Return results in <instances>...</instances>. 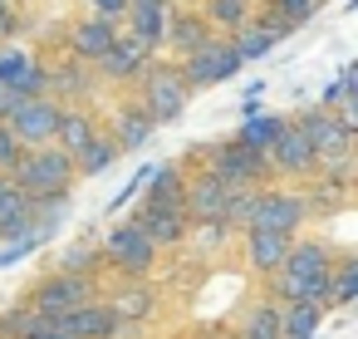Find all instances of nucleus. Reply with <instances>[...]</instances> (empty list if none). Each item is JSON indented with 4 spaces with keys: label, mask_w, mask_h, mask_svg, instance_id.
<instances>
[{
    "label": "nucleus",
    "mask_w": 358,
    "mask_h": 339,
    "mask_svg": "<svg viewBox=\"0 0 358 339\" xmlns=\"http://www.w3.org/2000/svg\"><path fill=\"white\" fill-rule=\"evenodd\" d=\"M6 177H10V187H15L20 197H30V202L69 197V187H74V158H64L55 143H50V148H25Z\"/></svg>",
    "instance_id": "1"
},
{
    "label": "nucleus",
    "mask_w": 358,
    "mask_h": 339,
    "mask_svg": "<svg viewBox=\"0 0 358 339\" xmlns=\"http://www.w3.org/2000/svg\"><path fill=\"white\" fill-rule=\"evenodd\" d=\"M187 99H192V89H187V79H182V69L172 64V60H152L143 74H138V109L162 128V123H177L182 118V109H187Z\"/></svg>",
    "instance_id": "2"
},
{
    "label": "nucleus",
    "mask_w": 358,
    "mask_h": 339,
    "mask_svg": "<svg viewBox=\"0 0 358 339\" xmlns=\"http://www.w3.org/2000/svg\"><path fill=\"white\" fill-rule=\"evenodd\" d=\"M99 280L94 275H69V270H55V275H45L35 290H30V310L35 314H45V319H59V314H69V310H79V305H89V300H99Z\"/></svg>",
    "instance_id": "3"
},
{
    "label": "nucleus",
    "mask_w": 358,
    "mask_h": 339,
    "mask_svg": "<svg viewBox=\"0 0 358 339\" xmlns=\"http://www.w3.org/2000/svg\"><path fill=\"white\" fill-rule=\"evenodd\" d=\"M289 128L314 148V158H319V167L324 162H348V153H353V133L334 118V113H324L319 104H309V109H299L294 118H289Z\"/></svg>",
    "instance_id": "4"
},
{
    "label": "nucleus",
    "mask_w": 358,
    "mask_h": 339,
    "mask_svg": "<svg viewBox=\"0 0 358 339\" xmlns=\"http://www.w3.org/2000/svg\"><path fill=\"white\" fill-rule=\"evenodd\" d=\"M206 172H211L226 192H231V187H265V182H270V158L245 153V148L231 138V143L206 148Z\"/></svg>",
    "instance_id": "5"
},
{
    "label": "nucleus",
    "mask_w": 358,
    "mask_h": 339,
    "mask_svg": "<svg viewBox=\"0 0 358 339\" xmlns=\"http://www.w3.org/2000/svg\"><path fill=\"white\" fill-rule=\"evenodd\" d=\"M99 256H103V265H108V270H118L123 280H143V275L157 265V246H152L133 221L113 226V231H108V241L99 246Z\"/></svg>",
    "instance_id": "6"
},
{
    "label": "nucleus",
    "mask_w": 358,
    "mask_h": 339,
    "mask_svg": "<svg viewBox=\"0 0 358 339\" xmlns=\"http://www.w3.org/2000/svg\"><path fill=\"white\" fill-rule=\"evenodd\" d=\"M177 69H182V79H187V89L196 94V89H206V84H226L231 74H241V60H236L231 40L211 35V40H201L192 55H182Z\"/></svg>",
    "instance_id": "7"
},
{
    "label": "nucleus",
    "mask_w": 358,
    "mask_h": 339,
    "mask_svg": "<svg viewBox=\"0 0 358 339\" xmlns=\"http://www.w3.org/2000/svg\"><path fill=\"white\" fill-rule=\"evenodd\" d=\"M304 221H309V207H304V197H299V192H285V187H260L245 226L280 231V236H299V226H304Z\"/></svg>",
    "instance_id": "8"
},
{
    "label": "nucleus",
    "mask_w": 358,
    "mask_h": 339,
    "mask_svg": "<svg viewBox=\"0 0 358 339\" xmlns=\"http://www.w3.org/2000/svg\"><path fill=\"white\" fill-rule=\"evenodd\" d=\"M59 113H64V104H55L50 94H40V99H25L6 128L15 133L20 148H50L55 133H59Z\"/></svg>",
    "instance_id": "9"
},
{
    "label": "nucleus",
    "mask_w": 358,
    "mask_h": 339,
    "mask_svg": "<svg viewBox=\"0 0 358 339\" xmlns=\"http://www.w3.org/2000/svg\"><path fill=\"white\" fill-rule=\"evenodd\" d=\"M182 212H187V221H192V226H226V221H221V212H226V187H221L211 172L187 177Z\"/></svg>",
    "instance_id": "10"
},
{
    "label": "nucleus",
    "mask_w": 358,
    "mask_h": 339,
    "mask_svg": "<svg viewBox=\"0 0 358 339\" xmlns=\"http://www.w3.org/2000/svg\"><path fill=\"white\" fill-rule=\"evenodd\" d=\"M157 251H167V246H182L187 236H192V221H187V212H177V207H138L133 216H128Z\"/></svg>",
    "instance_id": "11"
},
{
    "label": "nucleus",
    "mask_w": 358,
    "mask_h": 339,
    "mask_svg": "<svg viewBox=\"0 0 358 339\" xmlns=\"http://www.w3.org/2000/svg\"><path fill=\"white\" fill-rule=\"evenodd\" d=\"M167 20H172V0H128V35L143 45V50H162L167 40Z\"/></svg>",
    "instance_id": "12"
},
{
    "label": "nucleus",
    "mask_w": 358,
    "mask_h": 339,
    "mask_svg": "<svg viewBox=\"0 0 358 339\" xmlns=\"http://www.w3.org/2000/svg\"><path fill=\"white\" fill-rule=\"evenodd\" d=\"M55 329L64 334V339H118V319H113V310L103 305V300H89V305H79V310H69V314H59L55 319Z\"/></svg>",
    "instance_id": "13"
},
{
    "label": "nucleus",
    "mask_w": 358,
    "mask_h": 339,
    "mask_svg": "<svg viewBox=\"0 0 358 339\" xmlns=\"http://www.w3.org/2000/svg\"><path fill=\"white\" fill-rule=\"evenodd\" d=\"M113 40H118V25H113V20L84 15V20H74V30H69V60H79V64H99V60L108 55Z\"/></svg>",
    "instance_id": "14"
},
{
    "label": "nucleus",
    "mask_w": 358,
    "mask_h": 339,
    "mask_svg": "<svg viewBox=\"0 0 358 339\" xmlns=\"http://www.w3.org/2000/svg\"><path fill=\"white\" fill-rule=\"evenodd\" d=\"M289 241L294 236H280V231H260V226H245V241H241V251H245V265L255 270V275H275L280 265H285V256H289Z\"/></svg>",
    "instance_id": "15"
},
{
    "label": "nucleus",
    "mask_w": 358,
    "mask_h": 339,
    "mask_svg": "<svg viewBox=\"0 0 358 339\" xmlns=\"http://www.w3.org/2000/svg\"><path fill=\"white\" fill-rule=\"evenodd\" d=\"M148 64H152V50H143L133 35H118V40L108 45V55H103L94 69H99L103 79H113V84H128V79H138Z\"/></svg>",
    "instance_id": "16"
},
{
    "label": "nucleus",
    "mask_w": 358,
    "mask_h": 339,
    "mask_svg": "<svg viewBox=\"0 0 358 339\" xmlns=\"http://www.w3.org/2000/svg\"><path fill=\"white\" fill-rule=\"evenodd\" d=\"M99 300L113 310L118 324H138V319H148V314L157 310V290H152L148 280H118V290H108V295H99Z\"/></svg>",
    "instance_id": "17"
},
{
    "label": "nucleus",
    "mask_w": 358,
    "mask_h": 339,
    "mask_svg": "<svg viewBox=\"0 0 358 339\" xmlns=\"http://www.w3.org/2000/svg\"><path fill=\"white\" fill-rule=\"evenodd\" d=\"M270 172H285V177H314L319 172V158H314V148L294 133V128H285L280 138H275V148H270Z\"/></svg>",
    "instance_id": "18"
},
{
    "label": "nucleus",
    "mask_w": 358,
    "mask_h": 339,
    "mask_svg": "<svg viewBox=\"0 0 358 339\" xmlns=\"http://www.w3.org/2000/svg\"><path fill=\"white\" fill-rule=\"evenodd\" d=\"M255 6H260V0H201V20H206V30H211V35L231 40L236 30H245V25H250Z\"/></svg>",
    "instance_id": "19"
},
{
    "label": "nucleus",
    "mask_w": 358,
    "mask_h": 339,
    "mask_svg": "<svg viewBox=\"0 0 358 339\" xmlns=\"http://www.w3.org/2000/svg\"><path fill=\"white\" fill-rule=\"evenodd\" d=\"M152 133H157V123L138 109V99H133V104H118V113H113V133H108L118 153H138Z\"/></svg>",
    "instance_id": "20"
},
{
    "label": "nucleus",
    "mask_w": 358,
    "mask_h": 339,
    "mask_svg": "<svg viewBox=\"0 0 358 339\" xmlns=\"http://www.w3.org/2000/svg\"><path fill=\"white\" fill-rule=\"evenodd\" d=\"M143 207H177L182 212V192H187V172L182 162H162V167H148V182H143Z\"/></svg>",
    "instance_id": "21"
},
{
    "label": "nucleus",
    "mask_w": 358,
    "mask_h": 339,
    "mask_svg": "<svg viewBox=\"0 0 358 339\" xmlns=\"http://www.w3.org/2000/svg\"><path fill=\"white\" fill-rule=\"evenodd\" d=\"M99 133H103V128H99V118H94V113H84V109H64V113H59L55 148H59L64 158H79V153H84Z\"/></svg>",
    "instance_id": "22"
},
{
    "label": "nucleus",
    "mask_w": 358,
    "mask_h": 339,
    "mask_svg": "<svg viewBox=\"0 0 358 339\" xmlns=\"http://www.w3.org/2000/svg\"><path fill=\"white\" fill-rule=\"evenodd\" d=\"M201 40H211L201 11H182V6H172V20H167V40H162V45L177 50V55H192Z\"/></svg>",
    "instance_id": "23"
},
{
    "label": "nucleus",
    "mask_w": 358,
    "mask_h": 339,
    "mask_svg": "<svg viewBox=\"0 0 358 339\" xmlns=\"http://www.w3.org/2000/svg\"><path fill=\"white\" fill-rule=\"evenodd\" d=\"M329 265H334V251H329L324 241H299V236H294V241H289V256H285L280 270L314 280V275H329Z\"/></svg>",
    "instance_id": "24"
},
{
    "label": "nucleus",
    "mask_w": 358,
    "mask_h": 339,
    "mask_svg": "<svg viewBox=\"0 0 358 339\" xmlns=\"http://www.w3.org/2000/svg\"><path fill=\"white\" fill-rule=\"evenodd\" d=\"M30 231H35V202L10 187L6 197H0V241H15V236H30Z\"/></svg>",
    "instance_id": "25"
},
{
    "label": "nucleus",
    "mask_w": 358,
    "mask_h": 339,
    "mask_svg": "<svg viewBox=\"0 0 358 339\" xmlns=\"http://www.w3.org/2000/svg\"><path fill=\"white\" fill-rule=\"evenodd\" d=\"M285 128H289V118H280V113H275V118H260V113H255V118H245V123H241L236 143H241L245 153H260V158H270V148H275V138H280Z\"/></svg>",
    "instance_id": "26"
},
{
    "label": "nucleus",
    "mask_w": 358,
    "mask_h": 339,
    "mask_svg": "<svg viewBox=\"0 0 358 339\" xmlns=\"http://www.w3.org/2000/svg\"><path fill=\"white\" fill-rule=\"evenodd\" d=\"M324 314L319 305H280V339H314L324 329Z\"/></svg>",
    "instance_id": "27"
},
{
    "label": "nucleus",
    "mask_w": 358,
    "mask_h": 339,
    "mask_svg": "<svg viewBox=\"0 0 358 339\" xmlns=\"http://www.w3.org/2000/svg\"><path fill=\"white\" fill-rule=\"evenodd\" d=\"M358 300V261L348 251H334L329 265V305H353Z\"/></svg>",
    "instance_id": "28"
},
{
    "label": "nucleus",
    "mask_w": 358,
    "mask_h": 339,
    "mask_svg": "<svg viewBox=\"0 0 358 339\" xmlns=\"http://www.w3.org/2000/svg\"><path fill=\"white\" fill-rule=\"evenodd\" d=\"M118 162V148H113V138L108 133H99L79 158H74V177H99V172H108Z\"/></svg>",
    "instance_id": "29"
},
{
    "label": "nucleus",
    "mask_w": 358,
    "mask_h": 339,
    "mask_svg": "<svg viewBox=\"0 0 358 339\" xmlns=\"http://www.w3.org/2000/svg\"><path fill=\"white\" fill-rule=\"evenodd\" d=\"M241 339H280V305L275 300L250 305L245 319H241Z\"/></svg>",
    "instance_id": "30"
},
{
    "label": "nucleus",
    "mask_w": 358,
    "mask_h": 339,
    "mask_svg": "<svg viewBox=\"0 0 358 339\" xmlns=\"http://www.w3.org/2000/svg\"><path fill=\"white\" fill-rule=\"evenodd\" d=\"M35 69V55L30 50H0V84H10V89H20L25 84V74Z\"/></svg>",
    "instance_id": "31"
},
{
    "label": "nucleus",
    "mask_w": 358,
    "mask_h": 339,
    "mask_svg": "<svg viewBox=\"0 0 358 339\" xmlns=\"http://www.w3.org/2000/svg\"><path fill=\"white\" fill-rule=\"evenodd\" d=\"M59 270H69V275H94V280H99L103 256H99V246H69L64 261H59Z\"/></svg>",
    "instance_id": "32"
},
{
    "label": "nucleus",
    "mask_w": 358,
    "mask_h": 339,
    "mask_svg": "<svg viewBox=\"0 0 358 339\" xmlns=\"http://www.w3.org/2000/svg\"><path fill=\"white\" fill-rule=\"evenodd\" d=\"M45 314H35L30 305H15V310H6V314H0V339H25L35 324H40Z\"/></svg>",
    "instance_id": "33"
},
{
    "label": "nucleus",
    "mask_w": 358,
    "mask_h": 339,
    "mask_svg": "<svg viewBox=\"0 0 358 339\" xmlns=\"http://www.w3.org/2000/svg\"><path fill=\"white\" fill-rule=\"evenodd\" d=\"M265 11H275V15L289 20V25H304L319 6H314V0H265Z\"/></svg>",
    "instance_id": "34"
},
{
    "label": "nucleus",
    "mask_w": 358,
    "mask_h": 339,
    "mask_svg": "<svg viewBox=\"0 0 358 339\" xmlns=\"http://www.w3.org/2000/svg\"><path fill=\"white\" fill-rule=\"evenodd\" d=\"M40 241H45V236H35V231H30V236H15V241H6V246H0V265H15V261H25V256H30Z\"/></svg>",
    "instance_id": "35"
},
{
    "label": "nucleus",
    "mask_w": 358,
    "mask_h": 339,
    "mask_svg": "<svg viewBox=\"0 0 358 339\" xmlns=\"http://www.w3.org/2000/svg\"><path fill=\"white\" fill-rule=\"evenodd\" d=\"M20 153H25V148H20V143H15V133H10V128H6V123H0V172H10V167H15V158H20Z\"/></svg>",
    "instance_id": "36"
},
{
    "label": "nucleus",
    "mask_w": 358,
    "mask_h": 339,
    "mask_svg": "<svg viewBox=\"0 0 358 339\" xmlns=\"http://www.w3.org/2000/svg\"><path fill=\"white\" fill-rule=\"evenodd\" d=\"M89 6L99 20H113V25H123V15H128V0H89Z\"/></svg>",
    "instance_id": "37"
},
{
    "label": "nucleus",
    "mask_w": 358,
    "mask_h": 339,
    "mask_svg": "<svg viewBox=\"0 0 358 339\" xmlns=\"http://www.w3.org/2000/svg\"><path fill=\"white\" fill-rule=\"evenodd\" d=\"M20 104H25V94H20V89H10V84H0V123H10Z\"/></svg>",
    "instance_id": "38"
},
{
    "label": "nucleus",
    "mask_w": 358,
    "mask_h": 339,
    "mask_svg": "<svg viewBox=\"0 0 358 339\" xmlns=\"http://www.w3.org/2000/svg\"><path fill=\"white\" fill-rule=\"evenodd\" d=\"M15 0H0V40H6V35H15Z\"/></svg>",
    "instance_id": "39"
},
{
    "label": "nucleus",
    "mask_w": 358,
    "mask_h": 339,
    "mask_svg": "<svg viewBox=\"0 0 358 339\" xmlns=\"http://www.w3.org/2000/svg\"><path fill=\"white\" fill-rule=\"evenodd\" d=\"M25 339H64V334L55 329V319H40V324H35V329H30Z\"/></svg>",
    "instance_id": "40"
},
{
    "label": "nucleus",
    "mask_w": 358,
    "mask_h": 339,
    "mask_svg": "<svg viewBox=\"0 0 358 339\" xmlns=\"http://www.w3.org/2000/svg\"><path fill=\"white\" fill-rule=\"evenodd\" d=\"M6 192H10V177H6V172H0V197H6Z\"/></svg>",
    "instance_id": "41"
},
{
    "label": "nucleus",
    "mask_w": 358,
    "mask_h": 339,
    "mask_svg": "<svg viewBox=\"0 0 358 339\" xmlns=\"http://www.w3.org/2000/svg\"><path fill=\"white\" fill-rule=\"evenodd\" d=\"M314 6H324V0H314Z\"/></svg>",
    "instance_id": "42"
},
{
    "label": "nucleus",
    "mask_w": 358,
    "mask_h": 339,
    "mask_svg": "<svg viewBox=\"0 0 358 339\" xmlns=\"http://www.w3.org/2000/svg\"><path fill=\"white\" fill-rule=\"evenodd\" d=\"M211 339H221V334H211Z\"/></svg>",
    "instance_id": "43"
}]
</instances>
